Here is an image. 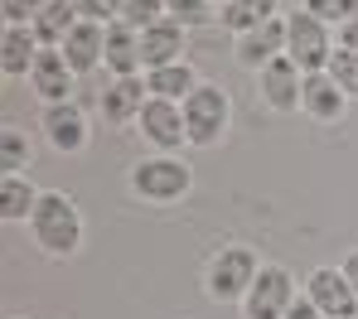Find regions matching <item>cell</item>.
I'll return each mask as SVG.
<instances>
[{"mask_svg": "<svg viewBox=\"0 0 358 319\" xmlns=\"http://www.w3.org/2000/svg\"><path fill=\"white\" fill-rule=\"evenodd\" d=\"M136 131L145 135V145H150L155 155H175L179 145H189V126H184V107H179V102L150 97L145 112H141V121H136Z\"/></svg>", "mask_w": 358, "mask_h": 319, "instance_id": "obj_8", "label": "cell"}, {"mask_svg": "<svg viewBox=\"0 0 358 319\" xmlns=\"http://www.w3.org/2000/svg\"><path fill=\"white\" fill-rule=\"evenodd\" d=\"M276 15H281V0H228V5L218 10V20H223V29H233V39L262 29V24L276 20Z\"/></svg>", "mask_w": 358, "mask_h": 319, "instance_id": "obj_22", "label": "cell"}, {"mask_svg": "<svg viewBox=\"0 0 358 319\" xmlns=\"http://www.w3.org/2000/svg\"><path fill=\"white\" fill-rule=\"evenodd\" d=\"M73 68L63 59V49H39L34 59V73H29V92L44 102V107H59V102H73Z\"/></svg>", "mask_w": 358, "mask_h": 319, "instance_id": "obj_14", "label": "cell"}, {"mask_svg": "<svg viewBox=\"0 0 358 319\" xmlns=\"http://www.w3.org/2000/svg\"><path fill=\"white\" fill-rule=\"evenodd\" d=\"M339 39L324 20H315L305 5L286 15V59L310 77V73H329V59H334Z\"/></svg>", "mask_w": 358, "mask_h": 319, "instance_id": "obj_3", "label": "cell"}, {"mask_svg": "<svg viewBox=\"0 0 358 319\" xmlns=\"http://www.w3.org/2000/svg\"><path fill=\"white\" fill-rule=\"evenodd\" d=\"M339 49H354L358 54V15L349 20V24H339Z\"/></svg>", "mask_w": 358, "mask_h": 319, "instance_id": "obj_31", "label": "cell"}, {"mask_svg": "<svg viewBox=\"0 0 358 319\" xmlns=\"http://www.w3.org/2000/svg\"><path fill=\"white\" fill-rule=\"evenodd\" d=\"M305 10H310L315 20H324L329 29H339V24H349L358 15V0H305Z\"/></svg>", "mask_w": 358, "mask_h": 319, "instance_id": "obj_27", "label": "cell"}, {"mask_svg": "<svg viewBox=\"0 0 358 319\" xmlns=\"http://www.w3.org/2000/svg\"><path fill=\"white\" fill-rule=\"evenodd\" d=\"M184 24L179 20H160V24H150L145 34H141V64H145V73L150 68H170V64H184Z\"/></svg>", "mask_w": 358, "mask_h": 319, "instance_id": "obj_15", "label": "cell"}, {"mask_svg": "<svg viewBox=\"0 0 358 319\" xmlns=\"http://www.w3.org/2000/svg\"><path fill=\"white\" fill-rule=\"evenodd\" d=\"M0 165H5V175H24L29 170V135L20 126L0 131Z\"/></svg>", "mask_w": 358, "mask_h": 319, "instance_id": "obj_23", "label": "cell"}, {"mask_svg": "<svg viewBox=\"0 0 358 319\" xmlns=\"http://www.w3.org/2000/svg\"><path fill=\"white\" fill-rule=\"evenodd\" d=\"M29 232H34V247L44 256H78L83 252V213H78V203L68 198L63 189H44L39 193V208H34V218H29Z\"/></svg>", "mask_w": 358, "mask_h": 319, "instance_id": "obj_1", "label": "cell"}, {"mask_svg": "<svg viewBox=\"0 0 358 319\" xmlns=\"http://www.w3.org/2000/svg\"><path fill=\"white\" fill-rule=\"evenodd\" d=\"M102 68L112 77H141L145 64H141V34L131 24H107V59Z\"/></svg>", "mask_w": 358, "mask_h": 319, "instance_id": "obj_18", "label": "cell"}, {"mask_svg": "<svg viewBox=\"0 0 358 319\" xmlns=\"http://www.w3.org/2000/svg\"><path fill=\"white\" fill-rule=\"evenodd\" d=\"M300 290L315 300V310L324 319H358V290L344 276V266H315Z\"/></svg>", "mask_w": 358, "mask_h": 319, "instance_id": "obj_7", "label": "cell"}, {"mask_svg": "<svg viewBox=\"0 0 358 319\" xmlns=\"http://www.w3.org/2000/svg\"><path fill=\"white\" fill-rule=\"evenodd\" d=\"M344 276L354 281V290H358V252H349V256H344Z\"/></svg>", "mask_w": 358, "mask_h": 319, "instance_id": "obj_32", "label": "cell"}, {"mask_svg": "<svg viewBox=\"0 0 358 319\" xmlns=\"http://www.w3.org/2000/svg\"><path fill=\"white\" fill-rule=\"evenodd\" d=\"M213 5H218V10H223V5H228V0H213Z\"/></svg>", "mask_w": 358, "mask_h": 319, "instance_id": "obj_33", "label": "cell"}, {"mask_svg": "<svg viewBox=\"0 0 358 319\" xmlns=\"http://www.w3.org/2000/svg\"><path fill=\"white\" fill-rule=\"evenodd\" d=\"M131 193L145 203H179L184 193L194 189V170L179 155H145L131 165Z\"/></svg>", "mask_w": 358, "mask_h": 319, "instance_id": "obj_4", "label": "cell"}, {"mask_svg": "<svg viewBox=\"0 0 358 319\" xmlns=\"http://www.w3.org/2000/svg\"><path fill=\"white\" fill-rule=\"evenodd\" d=\"M121 10H126V0H78V15L92 24H117Z\"/></svg>", "mask_w": 358, "mask_h": 319, "instance_id": "obj_28", "label": "cell"}, {"mask_svg": "<svg viewBox=\"0 0 358 319\" xmlns=\"http://www.w3.org/2000/svg\"><path fill=\"white\" fill-rule=\"evenodd\" d=\"M300 112H305L315 126H339L344 112H349V97H344V87H339L329 73H310L305 87H300Z\"/></svg>", "mask_w": 358, "mask_h": 319, "instance_id": "obj_13", "label": "cell"}, {"mask_svg": "<svg viewBox=\"0 0 358 319\" xmlns=\"http://www.w3.org/2000/svg\"><path fill=\"white\" fill-rule=\"evenodd\" d=\"M300 87H305V73H300L286 54L257 73V97H262V107H271L276 117L300 112Z\"/></svg>", "mask_w": 358, "mask_h": 319, "instance_id": "obj_9", "label": "cell"}, {"mask_svg": "<svg viewBox=\"0 0 358 319\" xmlns=\"http://www.w3.org/2000/svg\"><path fill=\"white\" fill-rule=\"evenodd\" d=\"M170 10H165V0H126V10H121L117 24H131L136 34H145L150 24H160Z\"/></svg>", "mask_w": 358, "mask_h": 319, "instance_id": "obj_25", "label": "cell"}, {"mask_svg": "<svg viewBox=\"0 0 358 319\" xmlns=\"http://www.w3.org/2000/svg\"><path fill=\"white\" fill-rule=\"evenodd\" d=\"M296 300H300L296 276H291L286 266L266 261V266H262V276H257V285L247 290V300H242L238 310H242V319H286Z\"/></svg>", "mask_w": 358, "mask_h": 319, "instance_id": "obj_6", "label": "cell"}, {"mask_svg": "<svg viewBox=\"0 0 358 319\" xmlns=\"http://www.w3.org/2000/svg\"><path fill=\"white\" fill-rule=\"evenodd\" d=\"M39 131H44V140L59 150V155H83L87 150V117H83V107L78 102H59V107H44V121H39Z\"/></svg>", "mask_w": 358, "mask_h": 319, "instance_id": "obj_12", "label": "cell"}, {"mask_svg": "<svg viewBox=\"0 0 358 319\" xmlns=\"http://www.w3.org/2000/svg\"><path fill=\"white\" fill-rule=\"evenodd\" d=\"M184 126H189V145L199 150L223 145V135L233 126V97L218 82H199V92L184 102Z\"/></svg>", "mask_w": 358, "mask_h": 319, "instance_id": "obj_5", "label": "cell"}, {"mask_svg": "<svg viewBox=\"0 0 358 319\" xmlns=\"http://www.w3.org/2000/svg\"><path fill=\"white\" fill-rule=\"evenodd\" d=\"M63 59H68V68H73L78 77L92 73V68H102V59H107V24L83 20V24L63 39Z\"/></svg>", "mask_w": 358, "mask_h": 319, "instance_id": "obj_16", "label": "cell"}, {"mask_svg": "<svg viewBox=\"0 0 358 319\" xmlns=\"http://www.w3.org/2000/svg\"><path fill=\"white\" fill-rule=\"evenodd\" d=\"M78 24H83V15H78V0H49L29 29H34L39 49H63V39H68Z\"/></svg>", "mask_w": 358, "mask_h": 319, "instance_id": "obj_19", "label": "cell"}, {"mask_svg": "<svg viewBox=\"0 0 358 319\" xmlns=\"http://www.w3.org/2000/svg\"><path fill=\"white\" fill-rule=\"evenodd\" d=\"M286 319H324V315H320V310H315V300H310V295L300 290V300L291 305V315H286Z\"/></svg>", "mask_w": 358, "mask_h": 319, "instance_id": "obj_30", "label": "cell"}, {"mask_svg": "<svg viewBox=\"0 0 358 319\" xmlns=\"http://www.w3.org/2000/svg\"><path fill=\"white\" fill-rule=\"evenodd\" d=\"M39 193L44 189H34L29 175H5L0 179V218L5 223H29L34 208H39Z\"/></svg>", "mask_w": 358, "mask_h": 319, "instance_id": "obj_21", "label": "cell"}, {"mask_svg": "<svg viewBox=\"0 0 358 319\" xmlns=\"http://www.w3.org/2000/svg\"><path fill=\"white\" fill-rule=\"evenodd\" d=\"M145 102H150L145 73H141V77H112V82L102 87V97H97V112H102L107 126H136L141 112H145Z\"/></svg>", "mask_w": 358, "mask_h": 319, "instance_id": "obj_10", "label": "cell"}, {"mask_svg": "<svg viewBox=\"0 0 358 319\" xmlns=\"http://www.w3.org/2000/svg\"><path fill=\"white\" fill-rule=\"evenodd\" d=\"M199 82H203V77H199V68L189 64V59H184V64L150 68V73H145V87H150V97H160V102H179V107H184V102L199 92Z\"/></svg>", "mask_w": 358, "mask_h": 319, "instance_id": "obj_17", "label": "cell"}, {"mask_svg": "<svg viewBox=\"0 0 358 319\" xmlns=\"http://www.w3.org/2000/svg\"><path fill=\"white\" fill-rule=\"evenodd\" d=\"M262 266H266V261L252 252L247 242L218 247V252L208 256V266H203V290H208V300H213V305H242L247 290L257 285Z\"/></svg>", "mask_w": 358, "mask_h": 319, "instance_id": "obj_2", "label": "cell"}, {"mask_svg": "<svg viewBox=\"0 0 358 319\" xmlns=\"http://www.w3.org/2000/svg\"><path fill=\"white\" fill-rule=\"evenodd\" d=\"M281 54H286V15H276V20H266L262 29L233 39V59H238L247 73H262L266 64H276Z\"/></svg>", "mask_w": 358, "mask_h": 319, "instance_id": "obj_11", "label": "cell"}, {"mask_svg": "<svg viewBox=\"0 0 358 319\" xmlns=\"http://www.w3.org/2000/svg\"><path fill=\"white\" fill-rule=\"evenodd\" d=\"M44 5H49V0H0V10H5V24H34Z\"/></svg>", "mask_w": 358, "mask_h": 319, "instance_id": "obj_29", "label": "cell"}, {"mask_svg": "<svg viewBox=\"0 0 358 319\" xmlns=\"http://www.w3.org/2000/svg\"><path fill=\"white\" fill-rule=\"evenodd\" d=\"M39 59V39L29 24H5V39H0V68L5 77H29Z\"/></svg>", "mask_w": 358, "mask_h": 319, "instance_id": "obj_20", "label": "cell"}, {"mask_svg": "<svg viewBox=\"0 0 358 319\" xmlns=\"http://www.w3.org/2000/svg\"><path fill=\"white\" fill-rule=\"evenodd\" d=\"M170 20H179L184 29H199V24H213L218 20V5L213 0H165Z\"/></svg>", "mask_w": 358, "mask_h": 319, "instance_id": "obj_24", "label": "cell"}, {"mask_svg": "<svg viewBox=\"0 0 358 319\" xmlns=\"http://www.w3.org/2000/svg\"><path fill=\"white\" fill-rule=\"evenodd\" d=\"M329 77L344 87L349 102H358V54H354V49H334V59H329Z\"/></svg>", "mask_w": 358, "mask_h": 319, "instance_id": "obj_26", "label": "cell"}]
</instances>
